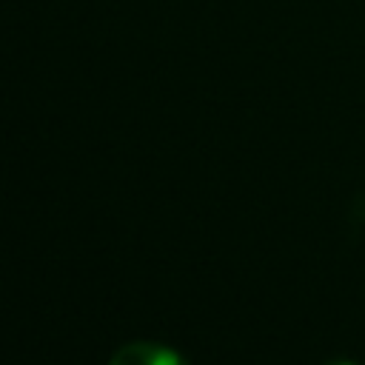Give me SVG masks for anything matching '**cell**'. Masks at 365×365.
<instances>
[{
    "label": "cell",
    "instance_id": "cell-1",
    "mask_svg": "<svg viewBox=\"0 0 365 365\" xmlns=\"http://www.w3.org/2000/svg\"><path fill=\"white\" fill-rule=\"evenodd\" d=\"M108 365H188V359L174 351L171 345L163 342H151V339H137V342H125L120 345Z\"/></svg>",
    "mask_w": 365,
    "mask_h": 365
},
{
    "label": "cell",
    "instance_id": "cell-2",
    "mask_svg": "<svg viewBox=\"0 0 365 365\" xmlns=\"http://www.w3.org/2000/svg\"><path fill=\"white\" fill-rule=\"evenodd\" d=\"M325 365H356V362H348V359H334V362H325Z\"/></svg>",
    "mask_w": 365,
    "mask_h": 365
}]
</instances>
